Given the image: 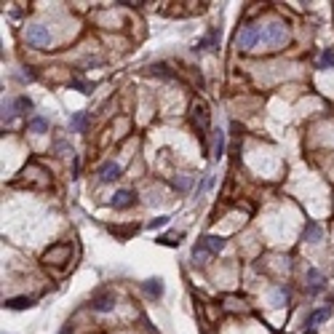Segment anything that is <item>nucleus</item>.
<instances>
[{"instance_id":"nucleus-1","label":"nucleus","mask_w":334,"mask_h":334,"mask_svg":"<svg viewBox=\"0 0 334 334\" xmlns=\"http://www.w3.org/2000/svg\"><path fill=\"white\" fill-rule=\"evenodd\" d=\"M286 38H289V32H286V27L281 25V21H270V25L265 27V32H262V40H265L270 49H281V46L286 43Z\"/></svg>"},{"instance_id":"nucleus-2","label":"nucleus","mask_w":334,"mask_h":334,"mask_svg":"<svg viewBox=\"0 0 334 334\" xmlns=\"http://www.w3.org/2000/svg\"><path fill=\"white\" fill-rule=\"evenodd\" d=\"M25 38L30 46H35V49H46V46L51 43V32L49 27H43V25H30L25 30Z\"/></svg>"},{"instance_id":"nucleus-3","label":"nucleus","mask_w":334,"mask_h":334,"mask_svg":"<svg viewBox=\"0 0 334 334\" xmlns=\"http://www.w3.org/2000/svg\"><path fill=\"white\" fill-rule=\"evenodd\" d=\"M262 40V30L257 27V25H246L241 32H238V46H241L243 51H249V49H254V46Z\"/></svg>"},{"instance_id":"nucleus-4","label":"nucleus","mask_w":334,"mask_h":334,"mask_svg":"<svg viewBox=\"0 0 334 334\" xmlns=\"http://www.w3.org/2000/svg\"><path fill=\"white\" fill-rule=\"evenodd\" d=\"M113 307H115L113 292H97L91 297V310L94 313H113Z\"/></svg>"},{"instance_id":"nucleus-5","label":"nucleus","mask_w":334,"mask_h":334,"mask_svg":"<svg viewBox=\"0 0 334 334\" xmlns=\"http://www.w3.org/2000/svg\"><path fill=\"white\" fill-rule=\"evenodd\" d=\"M67 257H70V246L67 243H56V246H51L49 252L43 254V262L46 265H62V262H67Z\"/></svg>"},{"instance_id":"nucleus-6","label":"nucleus","mask_w":334,"mask_h":334,"mask_svg":"<svg viewBox=\"0 0 334 334\" xmlns=\"http://www.w3.org/2000/svg\"><path fill=\"white\" fill-rule=\"evenodd\" d=\"M134 201H137L134 190H118V193L113 195V201H110V206L118 209V211H123V209H128V206H134Z\"/></svg>"},{"instance_id":"nucleus-7","label":"nucleus","mask_w":334,"mask_h":334,"mask_svg":"<svg viewBox=\"0 0 334 334\" xmlns=\"http://www.w3.org/2000/svg\"><path fill=\"white\" fill-rule=\"evenodd\" d=\"M302 238L307 243H321V241H324V228H321L318 222H307L305 230H302Z\"/></svg>"},{"instance_id":"nucleus-8","label":"nucleus","mask_w":334,"mask_h":334,"mask_svg":"<svg viewBox=\"0 0 334 334\" xmlns=\"http://www.w3.org/2000/svg\"><path fill=\"white\" fill-rule=\"evenodd\" d=\"M118 176H121V166L118 163H113V161H107L102 169H99V180L104 182V185H110V182H115Z\"/></svg>"},{"instance_id":"nucleus-9","label":"nucleus","mask_w":334,"mask_h":334,"mask_svg":"<svg viewBox=\"0 0 334 334\" xmlns=\"http://www.w3.org/2000/svg\"><path fill=\"white\" fill-rule=\"evenodd\" d=\"M193 126L201 131V134L209 128V113H206L204 104H195V107H193Z\"/></svg>"},{"instance_id":"nucleus-10","label":"nucleus","mask_w":334,"mask_h":334,"mask_svg":"<svg viewBox=\"0 0 334 334\" xmlns=\"http://www.w3.org/2000/svg\"><path fill=\"white\" fill-rule=\"evenodd\" d=\"M219 46V30H211L206 38H201L198 46H195V51H214Z\"/></svg>"},{"instance_id":"nucleus-11","label":"nucleus","mask_w":334,"mask_h":334,"mask_svg":"<svg viewBox=\"0 0 334 334\" xmlns=\"http://www.w3.org/2000/svg\"><path fill=\"white\" fill-rule=\"evenodd\" d=\"M329 316H331V307H329V305H326V307H318V310H313V313H310V318H307L305 326H307V329H316L318 324H324Z\"/></svg>"},{"instance_id":"nucleus-12","label":"nucleus","mask_w":334,"mask_h":334,"mask_svg":"<svg viewBox=\"0 0 334 334\" xmlns=\"http://www.w3.org/2000/svg\"><path fill=\"white\" fill-rule=\"evenodd\" d=\"M201 243L206 246L209 254H219L222 249H225V238H219V235H204V238H201Z\"/></svg>"},{"instance_id":"nucleus-13","label":"nucleus","mask_w":334,"mask_h":334,"mask_svg":"<svg viewBox=\"0 0 334 334\" xmlns=\"http://www.w3.org/2000/svg\"><path fill=\"white\" fill-rule=\"evenodd\" d=\"M32 110V99L30 97H16L14 102H11V113L14 115H27Z\"/></svg>"},{"instance_id":"nucleus-14","label":"nucleus","mask_w":334,"mask_h":334,"mask_svg":"<svg viewBox=\"0 0 334 334\" xmlns=\"http://www.w3.org/2000/svg\"><path fill=\"white\" fill-rule=\"evenodd\" d=\"M70 128L78 131V134H83V131L88 128V115L86 113H75L73 118H70Z\"/></svg>"},{"instance_id":"nucleus-15","label":"nucleus","mask_w":334,"mask_h":334,"mask_svg":"<svg viewBox=\"0 0 334 334\" xmlns=\"http://www.w3.org/2000/svg\"><path fill=\"white\" fill-rule=\"evenodd\" d=\"M27 128H30V131H35V134H46V131H49V118L35 115V118H30Z\"/></svg>"},{"instance_id":"nucleus-16","label":"nucleus","mask_w":334,"mask_h":334,"mask_svg":"<svg viewBox=\"0 0 334 334\" xmlns=\"http://www.w3.org/2000/svg\"><path fill=\"white\" fill-rule=\"evenodd\" d=\"M225 155V131L217 128L214 131V161H219Z\"/></svg>"},{"instance_id":"nucleus-17","label":"nucleus","mask_w":334,"mask_h":334,"mask_svg":"<svg viewBox=\"0 0 334 334\" xmlns=\"http://www.w3.org/2000/svg\"><path fill=\"white\" fill-rule=\"evenodd\" d=\"M3 305L8 310H25V307H32V300L30 297H14V300H6Z\"/></svg>"},{"instance_id":"nucleus-18","label":"nucleus","mask_w":334,"mask_h":334,"mask_svg":"<svg viewBox=\"0 0 334 334\" xmlns=\"http://www.w3.org/2000/svg\"><path fill=\"white\" fill-rule=\"evenodd\" d=\"M145 292H147L150 297H163V281H161V278L145 281Z\"/></svg>"},{"instance_id":"nucleus-19","label":"nucleus","mask_w":334,"mask_h":334,"mask_svg":"<svg viewBox=\"0 0 334 334\" xmlns=\"http://www.w3.org/2000/svg\"><path fill=\"white\" fill-rule=\"evenodd\" d=\"M286 300H289V289H286V286H276V289H273V294H270V302L273 305H283Z\"/></svg>"},{"instance_id":"nucleus-20","label":"nucleus","mask_w":334,"mask_h":334,"mask_svg":"<svg viewBox=\"0 0 334 334\" xmlns=\"http://www.w3.org/2000/svg\"><path fill=\"white\" fill-rule=\"evenodd\" d=\"M326 67H334V51L331 49H326L318 59V70H326Z\"/></svg>"},{"instance_id":"nucleus-21","label":"nucleus","mask_w":334,"mask_h":334,"mask_svg":"<svg viewBox=\"0 0 334 334\" xmlns=\"http://www.w3.org/2000/svg\"><path fill=\"white\" fill-rule=\"evenodd\" d=\"M70 88H78L80 94H91V83L80 80V78H73V80H70Z\"/></svg>"},{"instance_id":"nucleus-22","label":"nucleus","mask_w":334,"mask_h":334,"mask_svg":"<svg viewBox=\"0 0 334 334\" xmlns=\"http://www.w3.org/2000/svg\"><path fill=\"white\" fill-rule=\"evenodd\" d=\"M206 257H209V252H206V246H204V243H201V241H198V243L193 246V259H195V262H204Z\"/></svg>"},{"instance_id":"nucleus-23","label":"nucleus","mask_w":334,"mask_h":334,"mask_svg":"<svg viewBox=\"0 0 334 334\" xmlns=\"http://www.w3.org/2000/svg\"><path fill=\"white\" fill-rule=\"evenodd\" d=\"M190 185H193V180H190V176H180V180H174V187L182 190V193H185V190H190Z\"/></svg>"},{"instance_id":"nucleus-24","label":"nucleus","mask_w":334,"mask_h":334,"mask_svg":"<svg viewBox=\"0 0 334 334\" xmlns=\"http://www.w3.org/2000/svg\"><path fill=\"white\" fill-rule=\"evenodd\" d=\"M150 73L152 75H161V78H169V67H166V64H152Z\"/></svg>"},{"instance_id":"nucleus-25","label":"nucleus","mask_w":334,"mask_h":334,"mask_svg":"<svg viewBox=\"0 0 334 334\" xmlns=\"http://www.w3.org/2000/svg\"><path fill=\"white\" fill-rule=\"evenodd\" d=\"M169 219H171V217H155L147 228H150V230H158V228H163V225H169Z\"/></svg>"},{"instance_id":"nucleus-26","label":"nucleus","mask_w":334,"mask_h":334,"mask_svg":"<svg viewBox=\"0 0 334 334\" xmlns=\"http://www.w3.org/2000/svg\"><path fill=\"white\" fill-rule=\"evenodd\" d=\"M59 334H73V326H70V324H67V326H64L62 331H59Z\"/></svg>"}]
</instances>
